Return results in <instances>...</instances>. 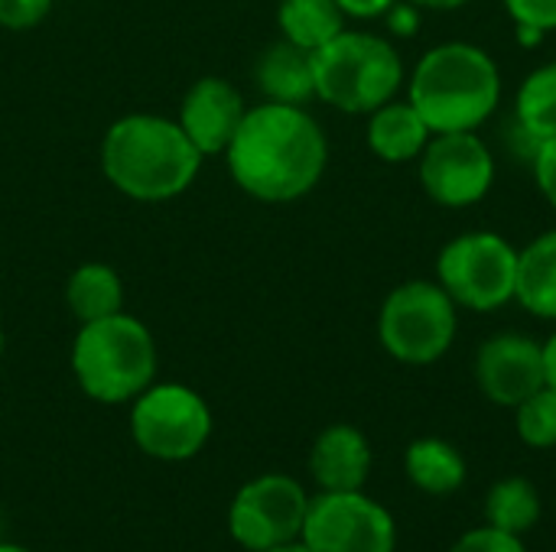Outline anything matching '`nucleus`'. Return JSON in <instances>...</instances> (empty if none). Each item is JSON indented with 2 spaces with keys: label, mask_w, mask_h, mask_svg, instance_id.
Listing matches in <instances>:
<instances>
[{
  "label": "nucleus",
  "mask_w": 556,
  "mask_h": 552,
  "mask_svg": "<svg viewBox=\"0 0 556 552\" xmlns=\"http://www.w3.org/2000/svg\"><path fill=\"white\" fill-rule=\"evenodd\" d=\"M137 446L163 462L192 459L212 433V413L205 400L182 384L147 387L130 413Z\"/></svg>",
  "instance_id": "6e6552de"
},
{
  "label": "nucleus",
  "mask_w": 556,
  "mask_h": 552,
  "mask_svg": "<svg viewBox=\"0 0 556 552\" xmlns=\"http://www.w3.org/2000/svg\"><path fill=\"white\" fill-rule=\"evenodd\" d=\"M0 355H3V332H0Z\"/></svg>",
  "instance_id": "f704fd0d"
},
{
  "label": "nucleus",
  "mask_w": 556,
  "mask_h": 552,
  "mask_svg": "<svg viewBox=\"0 0 556 552\" xmlns=\"http://www.w3.org/2000/svg\"><path fill=\"white\" fill-rule=\"evenodd\" d=\"M384 16L397 36H414L420 29V7H414V3H394Z\"/></svg>",
  "instance_id": "cd10ccee"
},
{
  "label": "nucleus",
  "mask_w": 556,
  "mask_h": 552,
  "mask_svg": "<svg viewBox=\"0 0 556 552\" xmlns=\"http://www.w3.org/2000/svg\"><path fill=\"white\" fill-rule=\"evenodd\" d=\"M407 3H414V7H420V10H459V7H466L469 0H407Z\"/></svg>",
  "instance_id": "7c9ffc66"
},
{
  "label": "nucleus",
  "mask_w": 556,
  "mask_h": 552,
  "mask_svg": "<svg viewBox=\"0 0 556 552\" xmlns=\"http://www.w3.org/2000/svg\"><path fill=\"white\" fill-rule=\"evenodd\" d=\"M342 7L345 16H355V20H375V16H384L397 0H336Z\"/></svg>",
  "instance_id": "c85d7f7f"
},
{
  "label": "nucleus",
  "mask_w": 556,
  "mask_h": 552,
  "mask_svg": "<svg viewBox=\"0 0 556 552\" xmlns=\"http://www.w3.org/2000/svg\"><path fill=\"white\" fill-rule=\"evenodd\" d=\"M476 384L498 407H518L547 387L544 345L521 332L492 335L476 355Z\"/></svg>",
  "instance_id": "f8f14e48"
},
{
  "label": "nucleus",
  "mask_w": 556,
  "mask_h": 552,
  "mask_svg": "<svg viewBox=\"0 0 556 552\" xmlns=\"http://www.w3.org/2000/svg\"><path fill=\"white\" fill-rule=\"evenodd\" d=\"M515 426L525 446L554 449L556 446V390L541 387L525 403L515 407Z\"/></svg>",
  "instance_id": "5701e85b"
},
{
  "label": "nucleus",
  "mask_w": 556,
  "mask_h": 552,
  "mask_svg": "<svg viewBox=\"0 0 556 552\" xmlns=\"http://www.w3.org/2000/svg\"><path fill=\"white\" fill-rule=\"evenodd\" d=\"M430 127L410 101H388L368 114V146L384 163H410L430 143Z\"/></svg>",
  "instance_id": "2eb2a0df"
},
{
  "label": "nucleus",
  "mask_w": 556,
  "mask_h": 552,
  "mask_svg": "<svg viewBox=\"0 0 556 552\" xmlns=\"http://www.w3.org/2000/svg\"><path fill=\"white\" fill-rule=\"evenodd\" d=\"M534 179L544 192V198L556 208V137H551L547 143H541V153L534 159Z\"/></svg>",
  "instance_id": "bb28decb"
},
{
  "label": "nucleus",
  "mask_w": 556,
  "mask_h": 552,
  "mask_svg": "<svg viewBox=\"0 0 556 552\" xmlns=\"http://www.w3.org/2000/svg\"><path fill=\"white\" fill-rule=\"evenodd\" d=\"M267 552H313L309 547H303L300 540L296 543H287V547H277V550H267Z\"/></svg>",
  "instance_id": "473e14b6"
},
{
  "label": "nucleus",
  "mask_w": 556,
  "mask_h": 552,
  "mask_svg": "<svg viewBox=\"0 0 556 552\" xmlns=\"http://www.w3.org/2000/svg\"><path fill=\"white\" fill-rule=\"evenodd\" d=\"M485 517H489V527L525 537L541 521V495L521 475L502 478L492 485V491L485 498Z\"/></svg>",
  "instance_id": "412c9836"
},
{
  "label": "nucleus",
  "mask_w": 556,
  "mask_h": 552,
  "mask_svg": "<svg viewBox=\"0 0 556 552\" xmlns=\"http://www.w3.org/2000/svg\"><path fill=\"white\" fill-rule=\"evenodd\" d=\"M300 543L313 552H394L397 524L362 491H323L309 501Z\"/></svg>",
  "instance_id": "1a4fd4ad"
},
{
  "label": "nucleus",
  "mask_w": 556,
  "mask_h": 552,
  "mask_svg": "<svg viewBox=\"0 0 556 552\" xmlns=\"http://www.w3.org/2000/svg\"><path fill=\"white\" fill-rule=\"evenodd\" d=\"M277 23L287 42L316 52L345 29V13L336 0H280Z\"/></svg>",
  "instance_id": "6ab92c4d"
},
{
  "label": "nucleus",
  "mask_w": 556,
  "mask_h": 552,
  "mask_svg": "<svg viewBox=\"0 0 556 552\" xmlns=\"http://www.w3.org/2000/svg\"><path fill=\"white\" fill-rule=\"evenodd\" d=\"M515 120L538 143L556 137V62L534 68L521 81L515 98Z\"/></svg>",
  "instance_id": "4be33fe9"
},
{
  "label": "nucleus",
  "mask_w": 556,
  "mask_h": 552,
  "mask_svg": "<svg viewBox=\"0 0 556 552\" xmlns=\"http://www.w3.org/2000/svg\"><path fill=\"white\" fill-rule=\"evenodd\" d=\"M225 153L235 182L261 202H293L313 192L329 159L313 114L277 101L248 111Z\"/></svg>",
  "instance_id": "f257e3e1"
},
{
  "label": "nucleus",
  "mask_w": 556,
  "mask_h": 552,
  "mask_svg": "<svg viewBox=\"0 0 556 552\" xmlns=\"http://www.w3.org/2000/svg\"><path fill=\"white\" fill-rule=\"evenodd\" d=\"M244 101L225 78H202L189 88L179 127L192 140V146L205 153H225L244 120Z\"/></svg>",
  "instance_id": "ddd939ff"
},
{
  "label": "nucleus",
  "mask_w": 556,
  "mask_h": 552,
  "mask_svg": "<svg viewBox=\"0 0 556 552\" xmlns=\"http://www.w3.org/2000/svg\"><path fill=\"white\" fill-rule=\"evenodd\" d=\"M450 552H528L525 540L515 537V534H505L498 527H476L469 534H463Z\"/></svg>",
  "instance_id": "b1692460"
},
{
  "label": "nucleus",
  "mask_w": 556,
  "mask_h": 552,
  "mask_svg": "<svg viewBox=\"0 0 556 552\" xmlns=\"http://www.w3.org/2000/svg\"><path fill=\"white\" fill-rule=\"evenodd\" d=\"M313 75L316 98L345 114H371L394 101L404 81V62L384 36L342 29L313 52Z\"/></svg>",
  "instance_id": "39448f33"
},
{
  "label": "nucleus",
  "mask_w": 556,
  "mask_h": 552,
  "mask_svg": "<svg viewBox=\"0 0 556 552\" xmlns=\"http://www.w3.org/2000/svg\"><path fill=\"white\" fill-rule=\"evenodd\" d=\"M309 472L323 491H362L371 475V446L355 426H329L313 442Z\"/></svg>",
  "instance_id": "4468645a"
},
{
  "label": "nucleus",
  "mask_w": 556,
  "mask_h": 552,
  "mask_svg": "<svg viewBox=\"0 0 556 552\" xmlns=\"http://www.w3.org/2000/svg\"><path fill=\"white\" fill-rule=\"evenodd\" d=\"M202 153L176 120L130 114L104 133V176L130 198L163 202L186 192L199 172Z\"/></svg>",
  "instance_id": "7ed1b4c3"
},
{
  "label": "nucleus",
  "mask_w": 556,
  "mask_h": 552,
  "mask_svg": "<svg viewBox=\"0 0 556 552\" xmlns=\"http://www.w3.org/2000/svg\"><path fill=\"white\" fill-rule=\"evenodd\" d=\"M437 283L456 306L495 312L515 299L518 251L495 231L459 234L437 257Z\"/></svg>",
  "instance_id": "0eeeda50"
},
{
  "label": "nucleus",
  "mask_w": 556,
  "mask_h": 552,
  "mask_svg": "<svg viewBox=\"0 0 556 552\" xmlns=\"http://www.w3.org/2000/svg\"><path fill=\"white\" fill-rule=\"evenodd\" d=\"M456 303L440 283L407 280L388 293L378 316V338L384 351L410 368L440 361L459 332Z\"/></svg>",
  "instance_id": "423d86ee"
},
{
  "label": "nucleus",
  "mask_w": 556,
  "mask_h": 552,
  "mask_svg": "<svg viewBox=\"0 0 556 552\" xmlns=\"http://www.w3.org/2000/svg\"><path fill=\"white\" fill-rule=\"evenodd\" d=\"M515 299L531 316L556 322V228L518 251Z\"/></svg>",
  "instance_id": "a211bd4d"
},
{
  "label": "nucleus",
  "mask_w": 556,
  "mask_h": 552,
  "mask_svg": "<svg viewBox=\"0 0 556 552\" xmlns=\"http://www.w3.org/2000/svg\"><path fill=\"white\" fill-rule=\"evenodd\" d=\"M407 101L430 133L479 130L502 104V72L482 46L440 42L420 55Z\"/></svg>",
  "instance_id": "f03ea898"
},
{
  "label": "nucleus",
  "mask_w": 556,
  "mask_h": 552,
  "mask_svg": "<svg viewBox=\"0 0 556 552\" xmlns=\"http://www.w3.org/2000/svg\"><path fill=\"white\" fill-rule=\"evenodd\" d=\"M52 0H0V26L29 29L49 13Z\"/></svg>",
  "instance_id": "a878e982"
},
{
  "label": "nucleus",
  "mask_w": 556,
  "mask_h": 552,
  "mask_svg": "<svg viewBox=\"0 0 556 552\" xmlns=\"http://www.w3.org/2000/svg\"><path fill=\"white\" fill-rule=\"evenodd\" d=\"M306 511L309 498L300 482L287 475H261L238 491L228 527L244 550L267 552L300 540Z\"/></svg>",
  "instance_id": "9d476101"
},
{
  "label": "nucleus",
  "mask_w": 556,
  "mask_h": 552,
  "mask_svg": "<svg viewBox=\"0 0 556 552\" xmlns=\"http://www.w3.org/2000/svg\"><path fill=\"white\" fill-rule=\"evenodd\" d=\"M257 85L277 104H300L303 107L309 98H316L313 52H306L287 39L270 46L257 62Z\"/></svg>",
  "instance_id": "dca6fc26"
},
{
  "label": "nucleus",
  "mask_w": 556,
  "mask_h": 552,
  "mask_svg": "<svg viewBox=\"0 0 556 552\" xmlns=\"http://www.w3.org/2000/svg\"><path fill=\"white\" fill-rule=\"evenodd\" d=\"M404 472L417 491L433 495V498L459 491L466 485V475H469L463 452L453 442L437 439V436H424V439H414L407 446Z\"/></svg>",
  "instance_id": "f3484780"
},
{
  "label": "nucleus",
  "mask_w": 556,
  "mask_h": 552,
  "mask_svg": "<svg viewBox=\"0 0 556 552\" xmlns=\"http://www.w3.org/2000/svg\"><path fill=\"white\" fill-rule=\"evenodd\" d=\"M0 552H29V550H23V547H10V543H0Z\"/></svg>",
  "instance_id": "72a5a7b5"
},
{
  "label": "nucleus",
  "mask_w": 556,
  "mask_h": 552,
  "mask_svg": "<svg viewBox=\"0 0 556 552\" xmlns=\"http://www.w3.org/2000/svg\"><path fill=\"white\" fill-rule=\"evenodd\" d=\"M65 299H68V309L75 312V319H81V325H85V322L117 316L124 306V286L111 267L85 264L72 273Z\"/></svg>",
  "instance_id": "aec40b11"
},
{
  "label": "nucleus",
  "mask_w": 556,
  "mask_h": 552,
  "mask_svg": "<svg viewBox=\"0 0 556 552\" xmlns=\"http://www.w3.org/2000/svg\"><path fill=\"white\" fill-rule=\"evenodd\" d=\"M544 371H547V387L556 390V332L544 342Z\"/></svg>",
  "instance_id": "c756f323"
},
{
  "label": "nucleus",
  "mask_w": 556,
  "mask_h": 552,
  "mask_svg": "<svg viewBox=\"0 0 556 552\" xmlns=\"http://www.w3.org/2000/svg\"><path fill=\"white\" fill-rule=\"evenodd\" d=\"M424 192L443 208H466L489 195L495 182V156L476 130L433 133L417 156Z\"/></svg>",
  "instance_id": "9b49d317"
},
{
  "label": "nucleus",
  "mask_w": 556,
  "mask_h": 552,
  "mask_svg": "<svg viewBox=\"0 0 556 552\" xmlns=\"http://www.w3.org/2000/svg\"><path fill=\"white\" fill-rule=\"evenodd\" d=\"M72 368L88 397L124 403L150 387L156 374V345L143 322L117 312L81 325L72 348Z\"/></svg>",
  "instance_id": "20e7f679"
},
{
  "label": "nucleus",
  "mask_w": 556,
  "mask_h": 552,
  "mask_svg": "<svg viewBox=\"0 0 556 552\" xmlns=\"http://www.w3.org/2000/svg\"><path fill=\"white\" fill-rule=\"evenodd\" d=\"M544 36H547V33H541V29H534V26H518V42H521V46H538Z\"/></svg>",
  "instance_id": "2f4dec72"
},
{
  "label": "nucleus",
  "mask_w": 556,
  "mask_h": 552,
  "mask_svg": "<svg viewBox=\"0 0 556 552\" xmlns=\"http://www.w3.org/2000/svg\"><path fill=\"white\" fill-rule=\"evenodd\" d=\"M515 26H534L541 33L556 29V0H502Z\"/></svg>",
  "instance_id": "393cba45"
}]
</instances>
